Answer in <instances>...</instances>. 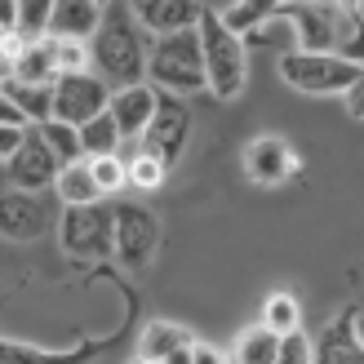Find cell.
Segmentation results:
<instances>
[{
  "instance_id": "obj_6",
  "label": "cell",
  "mask_w": 364,
  "mask_h": 364,
  "mask_svg": "<svg viewBox=\"0 0 364 364\" xmlns=\"http://www.w3.org/2000/svg\"><path fill=\"white\" fill-rule=\"evenodd\" d=\"M107 107H112V89L94 71L89 76H58V85H53V120L71 124V129H85Z\"/></svg>"
},
{
  "instance_id": "obj_8",
  "label": "cell",
  "mask_w": 364,
  "mask_h": 364,
  "mask_svg": "<svg viewBox=\"0 0 364 364\" xmlns=\"http://www.w3.org/2000/svg\"><path fill=\"white\" fill-rule=\"evenodd\" d=\"M156 245H160V218L147 205H116V258L142 271L156 258Z\"/></svg>"
},
{
  "instance_id": "obj_24",
  "label": "cell",
  "mask_w": 364,
  "mask_h": 364,
  "mask_svg": "<svg viewBox=\"0 0 364 364\" xmlns=\"http://www.w3.org/2000/svg\"><path fill=\"white\" fill-rule=\"evenodd\" d=\"M338 58H347L364 71V9L360 5H338Z\"/></svg>"
},
{
  "instance_id": "obj_13",
  "label": "cell",
  "mask_w": 364,
  "mask_h": 364,
  "mask_svg": "<svg viewBox=\"0 0 364 364\" xmlns=\"http://www.w3.org/2000/svg\"><path fill=\"white\" fill-rule=\"evenodd\" d=\"M205 5H187V0H138L134 5V18L138 27L160 41V36H173V31H191L200 23Z\"/></svg>"
},
{
  "instance_id": "obj_14",
  "label": "cell",
  "mask_w": 364,
  "mask_h": 364,
  "mask_svg": "<svg viewBox=\"0 0 364 364\" xmlns=\"http://www.w3.org/2000/svg\"><path fill=\"white\" fill-rule=\"evenodd\" d=\"M156 102H160V89H151V85H134V89H116L112 94V107H107V112H112L124 142L147 134V124L156 116Z\"/></svg>"
},
{
  "instance_id": "obj_18",
  "label": "cell",
  "mask_w": 364,
  "mask_h": 364,
  "mask_svg": "<svg viewBox=\"0 0 364 364\" xmlns=\"http://www.w3.org/2000/svg\"><path fill=\"white\" fill-rule=\"evenodd\" d=\"M191 333L182 329V324H173V320H151L147 329H142V338H138V360H147V364H165L173 351H182V347H191Z\"/></svg>"
},
{
  "instance_id": "obj_26",
  "label": "cell",
  "mask_w": 364,
  "mask_h": 364,
  "mask_svg": "<svg viewBox=\"0 0 364 364\" xmlns=\"http://www.w3.org/2000/svg\"><path fill=\"white\" fill-rule=\"evenodd\" d=\"M85 355H94V347H80V351H36L31 342H5V338H0V364H80Z\"/></svg>"
},
{
  "instance_id": "obj_17",
  "label": "cell",
  "mask_w": 364,
  "mask_h": 364,
  "mask_svg": "<svg viewBox=\"0 0 364 364\" xmlns=\"http://www.w3.org/2000/svg\"><path fill=\"white\" fill-rule=\"evenodd\" d=\"M9 80H23V85H41V89H53L58 85V41H36L23 49V58L9 67Z\"/></svg>"
},
{
  "instance_id": "obj_33",
  "label": "cell",
  "mask_w": 364,
  "mask_h": 364,
  "mask_svg": "<svg viewBox=\"0 0 364 364\" xmlns=\"http://www.w3.org/2000/svg\"><path fill=\"white\" fill-rule=\"evenodd\" d=\"M276 364H316V342L306 338V333L280 338V360Z\"/></svg>"
},
{
  "instance_id": "obj_5",
  "label": "cell",
  "mask_w": 364,
  "mask_h": 364,
  "mask_svg": "<svg viewBox=\"0 0 364 364\" xmlns=\"http://www.w3.org/2000/svg\"><path fill=\"white\" fill-rule=\"evenodd\" d=\"M58 235L71 258H107V253H116V209L107 205L63 209Z\"/></svg>"
},
{
  "instance_id": "obj_15",
  "label": "cell",
  "mask_w": 364,
  "mask_h": 364,
  "mask_svg": "<svg viewBox=\"0 0 364 364\" xmlns=\"http://www.w3.org/2000/svg\"><path fill=\"white\" fill-rule=\"evenodd\" d=\"M107 18V5H98V0H53V27L49 36L53 41H80L89 45L98 36Z\"/></svg>"
},
{
  "instance_id": "obj_11",
  "label": "cell",
  "mask_w": 364,
  "mask_h": 364,
  "mask_svg": "<svg viewBox=\"0 0 364 364\" xmlns=\"http://www.w3.org/2000/svg\"><path fill=\"white\" fill-rule=\"evenodd\" d=\"M245 173H249V182H258V187H280L284 178L298 173V156L284 138L258 134V138H249V147H245Z\"/></svg>"
},
{
  "instance_id": "obj_27",
  "label": "cell",
  "mask_w": 364,
  "mask_h": 364,
  "mask_svg": "<svg viewBox=\"0 0 364 364\" xmlns=\"http://www.w3.org/2000/svg\"><path fill=\"white\" fill-rule=\"evenodd\" d=\"M258 324H267L276 338L302 333V306H298V298H294V294H271V298L262 302V320H258Z\"/></svg>"
},
{
  "instance_id": "obj_9",
  "label": "cell",
  "mask_w": 364,
  "mask_h": 364,
  "mask_svg": "<svg viewBox=\"0 0 364 364\" xmlns=\"http://www.w3.org/2000/svg\"><path fill=\"white\" fill-rule=\"evenodd\" d=\"M58 169H63V165H58V156L45 147L41 129H27L23 147L5 160L9 187H14V191H31V196H41L45 187H53V182H58Z\"/></svg>"
},
{
  "instance_id": "obj_22",
  "label": "cell",
  "mask_w": 364,
  "mask_h": 364,
  "mask_svg": "<svg viewBox=\"0 0 364 364\" xmlns=\"http://www.w3.org/2000/svg\"><path fill=\"white\" fill-rule=\"evenodd\" d=\"M280 360V338L267 324H249L231 347V364H276Z\"/></svg>"
},
{
  "instance_id": "obj_29",
  "label": "cell",
  "mask_w": 364,
  "mask_h": 364,
  "mask_svg": "<svg viewBox=\"0 0 364 364\" xmlns=\"http://www.w3.org/2000/svg\"><path fill=\"white\" fill-rule=\"evenodd\" d=\"M41 138H45V147L58 156V165H80V160H85V151H80V129H71V124L49 120V124H41Z\"/></svg>"
},
{
  "instance_id": "obj_10",
  "label": "cell",
  "mask_w": 364,
  "mask_h": 364,
  "mask_svg": "<svg viewBox=\"0 0 364 364\" xmlns=\"http://www.w3.org/2000/svg\"><path fill=\"white\" fill-rule=\"evenodd\" d=\"M53 223V209L45 205V196L31 191H0V235L5 240H41Z\"/></svg>"
},
{
  "instance_id": "obj_1",
  "label": "cell",
  "mask_w": 364,
  "mask_h": 364,
  "mask_svg": "<svg viewBox=\"0 0 364 364\" xmlns=\"http://www.w3.org/2000/svg\"><path fill=\"white\" fill-rule=\"evenodd\" d=\"M89 58H94V76L107 80V89H134L147 85V58H151V41H142V27L129 9H107L98 36L89 41Z\"/></svg>"
},
{
  "instance_id": "obj_3",
  "label": "cell",
  "mask_w": 364,
  "mask_h": 364,
  "mask_svg": "<svg viewBox=\"0 0 364 364\" xmlns=\"http://www.w3.org/2000/svg\"><path fill=\"white\" fill-rule=\"evenodd\" d=\"M200 49H205V76H209V94L218 98H240V89L249 80V49L240 36H231L223 23H218L213 5H205L200 14Z\"/></svg>"
},
{
  "instance_id": "obj_20",
  "label": "cell",
  "mask_w": 364,
  "mask_h": 364,
  "mask_svg": "<svg viewBox=\"0 0 364 364\" xmlns=\"http://www.w3.org/2000/svg\"><path fill=\"white\" fill-rule=\"evenodd\" d=\"M0 94H5L18 112H23V120L31 124V129H41V124L53 120V89H41V85H23V80H0Z\"/></svg>"
},
{
  "instance_id": "obj_38",
  "label": "cell",
  "mask_w": 364,
  "mask_h": 364,
  "mask_svg": "<svg viewBox=\"0 0 364 364\" xmlns=\"http://www.w3.org/2000/svg\"><path fill=\"white\" fill-rule=\"evenodd\" d=\"M347 112H351L355 120H364V76L351 85V94H347Z\"/></svg>"
},
{
  "instance_id": "obj_32",
  "label": "cell",
  "mask_w": 364,
  "mask_h": 364,
  "mask_svg": "<svg viewBox=\"0 0 364 364\" xmlns=\"http://www.w3.org/2000/svg\"><path fill=\"white\" fill-rule=\"evenodd\" d=\"M165 173H169V165H160L156 156L142 151L134 165H129V187H138V191H156L160 182H165Z\"/></svg>"
},
{
  "instance_id": "obj_25",
  "label": "cell",
  "mask_w": 364,
  "mask_h": 364,
  "mask_svg": "<svg viewBox=\"0 0 364 364\" xmlns=\"http://www.w3.org/2000/svg\"><path fill=\"white\" fill-rule=\"evenodd\" d=\"M120 129H116V120H112V112H102V116H94L80 129V151H85V160H102V156H116L120 151Z\"/></svg>"
},
{
  "instance_id": "obj_30",
  "label": "cell",
  "mask_w": 364,
  "mask_h": 364,
  "mask_svg": "<svg viewBox=\"0 0 364 364\" xmlns=\"http://www.w3.org/2000/svg\"><path fill=\"white\" fill-rule=\"evenodd\" d=\"M89 173H94L98 191L102 196H116L120 187H129V169H124L120 156H102V160H89Z\"/></svg>"
},
{
  "instance_id": "obj_2",
  "label": "cell",
  "mask_w": 364,
  "mask_h": 364,
  "mask_svg": "<svg viewBox=\"0 0 364 364\" xmlns=\"http://www.w3.org/2000/svg\"><path fill=\"white\" fill-rule=\"evenodd\" d=\"M147 85L160 94L187 98V94H205L209 76H205V49H200V31H173L151 41V58H147Z\"/></svg>"
},
{
  "instance_id": "obj_39",
  "label": "cell",
  "mask_w": 364,
  "mask_h": 364,
  "mask_svg": "<svg viewBox=\"0 0 364 364\" xmlns=\"http://www.w3.org/2000/svg\"><path fill=\"white\" fill-rule=\"evenodd\" d=\"M191 347H196V342H191ZM191 347H182V351H173L165 364H191Z\"/></svg>"
},
{
  "instance_id": "obj_12",
  "label": "cell",
  "mask_w": 364,
  "mask_h": 364,
  "mask_svg": "<svg viewBox=\"0 0 364 364\" xmlns=\"http://www.w3.org/2000/svg\"><path fill=\"white\" fill-rule=\"evenodd\" d=\"M289 23L298 36V53H333L338 45V5H316V0H298L284 5Z\"/></svg>"
},
{
  "instance_id": "obj_35",
  "label": "cell",
  "mask_w": 364,
  "mask_h": 364,
  "mask_svg": "<svg viewBox=\"0 0 364 364\" xmlns=\"http://www.w3.org/2000/svg\"><path fill=\"white\" fill-rule=\"evenodd\" d=\"M23 138H27V129H0V165L23 147Z\"/></svg>"
},
{
  "instance_id": "obj_34",
  "label": "cell",
  "mask_w": 364,
  "mask_h": 364,
  "mask_svg": "<svg viewBox=\"0 0 364 364\" xmlns=\"http://www.w3.org/2000/svg\"><path fill=\"white\" fill-rule=\"evenodd\" d=\"M0 129H31V124L23 120V112H18L5 94H0Z\"/></svg>"
},
{
  "instance_id": "obj_16",
  "label": "cell",
  "mask_w": 364,
  "mask_h": 364,
  "mask_svg": "<svg viewBox=\"0 0 364 364\" xmlns=\"http://www.w3.org/2000/svg\"><path fill=\"white\" fill-rule=\"evenodd\" d=\"M316 364H364V338L355 329V316H342L338 324L320 333Z\"/></svg>"
},
{
  "instance_id": "obj_31",
  "label": "cell",
  "mask_w": 364,
  "mask_h": 364,
  "mask_svg": "<svg viewBox=\"0 0 364 364\" xmlns=\"http://www.w3.org/2000/svg\"><path fill=\"white\" fill-rule=\"evenodd\" d=\"M94 58H89V45L80 41H58V76H89Z\"/></svg>"
},
{
  "instance_id": "obj_4",
  "label": "cell",
  "mask_w": 364,
  "mask_h": 364,
  "mask_svg": "<svg viewBox=\"0 0 364 364\" xmlns=\"http://www.w3.org/2000/svg\"><path fill=\"white\" fill-rule=\"evenodd\" d=\"M364 76V71L338 53H289L280 58V80L298 94H311V98H329V94H351V85Z\"/></svg>"
},
{
  "instance_id": "obj_37",
  "label": "cell",
  "mask_w": 364,
  "mask_h": 364,
  "mask_svg": "<svg viewBox=\"0 0 364 364\" xmlns=\"http://www.w3.org/2000/svg\"><path fill=\"white\" fill-rule=\"evenodd\" d=\"M0 31L18 36V0H0Z\"/></svg>"
},
{
  "instance_id": "obj_36",
  "label": "cell",
  "mask_w": 364,
  "mask_h": 364,
  "mask_svg": "<svg viewBox=\"0 0 364 364\" xmlns=\"http://www.w3.org/2000/svg\"><path fill=\"white\" fill-rule=\"evenodd\" d=\"M191 364H231V360L218 347H209V342H196V347H191Z\"/></svg>"
},
{
  "instance_id": "obj_21",
  "label": "cell",
  "mask_w": 364,
  "mask_h": 364,
  "mask_svg": "<svg viewBox=\"0 0 364 364\" xmlns=\"http://www.w3.org/2000/svg\"><path fill=\"white\" fill-rule=\"evenodd\" d=\"M53 196H58L63 209H85V205H98L102 191L94 173H89V160H80V165H63L58 169V182H53Z\"/></svg>"
},
{
  "instance_id": "obj_19",
  "label": "cell",
  "mask_w": 364,
  "mask_h": 364,
  "mask_svg": "<svg viewBox=\"0 0 364 364\" xmlns=\"http://www.w3.org/2000/svg\"><path fill=\"white\" fill-rule=\"evenodd\" d=\"M245 49L249 53H276V58H289V53H298V36H294V23H289V14H284V5L267 18L262 27H253L249 36H245Z\"/></svg>"
},
{
  "instance_id": "obj_28",
  "label": "cell",
  "mask_w": 364,
  "mask_h": 364,
  "mask_svg": "<svg viewBox=\"0 0 364 364\" xmlns=\"http://www.w3.org/2000/svg\"><path fill=\"white\" fill-rule=\"evenodd\" d=\"M49 27H53V5L49 0H18V36H23L27 45L49 41Z\"/></svg>"
},
{
  "instance_id": "obj_7",
  "label": "cell",
  "mask_w": 364,
  "mask_h": 364,
  "mask_svg": "<svg viewBox=\"0 0 364 364\" xmlns=\"http://www.w3.org/2000/svg\"><path fill=\"white\" fill-rule=\"evenodd\" d=\"M187 138H191V107H187V98L160 94L156 116L147 124V134H142V151L156 156L160 165H173V160L182 156V147H187Z\"/></svg>"
},
{
  "instance_id": "obj_40",
  "label": "cell",
  "mask_w": 364,
  "mask_h": 364,
  "mask_svg": "<svg viewBox=\"0 0 364 364\" xmlns=\"http://www.w3.org/2000/svg\"><path fill=\"white\" fill-rule=\"evenodd\" d=\"M134 364H147V360H134Z\"/></svg>"
},
{
  "instance_id": "obj_23",
  "label": "cell",
  "mask_w": 364,
  "mask_h": 364,
  "mask_svg": "<svg viewBox=\"0 0 364 364\" xmlns=\"http://www.w3.org/2000/svg\"><path fill=\"white\" fill-rule=\"evenodd\" d=\"M276 9H280V5H262V0H227V5H213L218 23H223L231 36H240V41H245L253 27H262Z\"/></svg>"
}]
</instances>
